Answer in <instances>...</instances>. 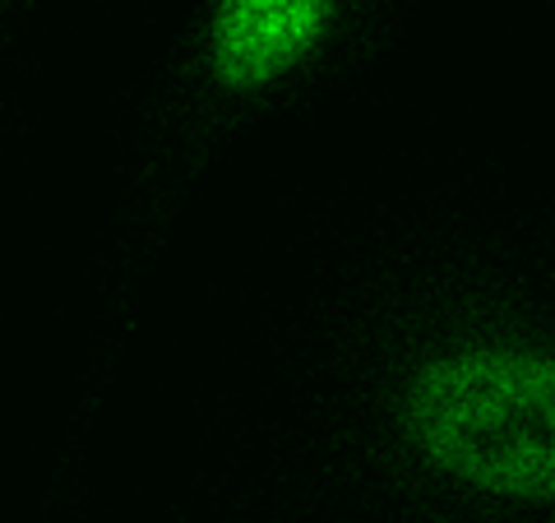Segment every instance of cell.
Here are the masks:
<instances>
[{
  "mask_svg": "<svg viewBox=\"0 0 555 523\" xmlns=\"http://www.w3.org/2000/svg\"><path fill=\"white\" fill-rule=\"evenodd\" d=\"M403 431L430 468L473 492L555 500V357L467 347L416 366Z\"/></svg>",
  "mask_w": 555,
  "mask_h": 523,
  "instance_id": "obj_1",
  "label": "cell"
},
{
  "mask_svg": "<svg viewBox=\"0 0 555 523\" xmlns=\"http://www.w3.org/2000/svg\"><path fill=\"white\" fill-rule=\"evenodd\" d=\"M334 14L338 0H218L208 20V69L232 93L264 89L324 42Z\"/></svg>",
  "mask_w": 555,
  "mask_h": 523,
  "instance_id": "obj_2",
  "label": "cell"
}]
</instances>
